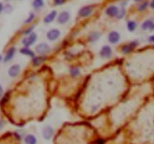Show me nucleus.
<instances>
[{"instance_id": "4468645a", "label": "nucleus", "mask_w": 154, "mask_h": 144, "mask_svg": "<svg viewBox=\"0 0 154 144\" xmlns=\"http://www.w3.org/2000/svg\"><path fill=\"white\" fill-rule=\"evenodd\" d=\"M101 36H102V34L99 32H90V33L89 34L87 40H88V42L90 43V44H94V43L97 42L98 40L100 39Z\"/></svg>"}, {"instance_id": "9b49d317", "label": "nucleus", "mask_w": 154, "mask_h": 144, "mask_svg": "<svg viewBox=\"0 0 154 144\" xmlns=\"http://www.w3.org/2000/svg\"><path fill=\"white\" fill-rule=\"evenodd\" d=\"M54 133V128L50 126H44L43 128V131H42V134H43V137L45 140H50L51 137H53Z\"/></svg>"}, {"instance_id": "393cba45", "label": "nucleus", "mask_w": 154, "mask_h": 144, "mask_svg": "<svg viewBox=\"0 0 154 144\" xmlns=\"http://www.w3.org/2000/svg\"><path fill=\"white\" fill-rule=\"evenodd\" d=\"M34 28H35V26H29V28H27L26 29L24 30V31H23V34H25L26 36L29 35V34H30L33 32V30H34Z\"/></svg>"}, {"instance_id": "a878e982", "label": "nucleus", "mask_w": 154, "mask_h": 144, "mask_svg": "<svg viewBox=\"0 0 154 144\" xmlns=\"http://www.w3.org/2000/svg\"><path fill=\"white\" fill-rule=\"evenodd\" d=\"M12 10H13V8H12V6L11 5L8 4L6 5L4 7V11L5 12V13H7V14H10L11 12L12 11Z\"/></svg>"}, {"instance_id": "6e6552de", "label": "nucleus", "mask_w": 154, "mask_h": 144, "mask_svg": "<svg viewBox=\"0 0 154 144\" xmlns=\"http://www.w3.org/2000/svg\"><path fill=\"white\" fill-rule=\"evenodd\" d=\"M20 71H21V67L19 64L15 63V64H13L12 66H11L10 68L8 69V74L11 78L14 79V78L17 77L18 75H20Z\"/></svg>"}, {"instance_id": "423d86ee", "label": "nucleus", "mask_w": 154, "mask_h": 144, "mask_svg": "<svg viewBox=\"0 0 154 144\" xmlns=\"http://www.w3.org/2000/svg\"><path fill=\"white\" fill-rule=\"evenodd\" d=\"M138 46V42L137 40H134L130 43H129L128 44H125L121 48V52L123 55H126V54L130 53L131 52L133 51L135 48Z\"/></svg>"}, {"instance_id": "1a4fd4ad", "label": "nucleus", "mask_w": 154, "mask_h": 144, "mask_svg": "<svg viewBox=\"0 0 154 144\" xmlns=\"http://www.w3.org/2000/svg\"><path fill=\"white\" fill-rule=\"evenodd\" d=\"M70 17L71 16L69 12L66 11H62L57 17V22L60 25H65L69 21Z\"/></svg>"}, {"instance_id": "c85d7f7f", "label": "nucleus", "mask_w": 154, "mask_h": 144, "mask_svg": "<svg viewBox=\"0 0 154 144\" xmlns=\"http://www.w3.org/2000/svg\"><path fill=\"white\" fill-rule=\"evenodd\" d=\"M148 40L150 42V43H154V34L153 35L150 36V38H149Z\"/></svg>"}, {"instance_id": "f8f14e48", "label": "nucleus", "mask_w": 154, "mask_h": 144, "mask_svg": "<svg viewBox=\"0 0 154 144\" xmlns=\"http://www.w3.org/2000/svg\"><path fill=\"white\" fill-rule=\"evenodd\" d=\"M17 50L16 48L14 46H12V47H10L7 50L5 53V55L4 58H3V61H4L5 63H7L8 61H11L13 59V57L15 55V53H16Z\"/></svg>"}, {"instance_id": "aec40b11", "label": "nucleus", "mask_w": 154, "mask_h": 144, "mask_svg": "<svg viewBox=\"0 0 154 144\" xmlns=\"http://www.w3.org/2000/svg\"><path fill=\"white\" fill-rule=\"evenodd\" d=\"M153 21L151 20H147L146 21H144V22L141 25V28H142L144 31H146V30H150V28H151V26H153Z\"/></svg>"}, {"instance_id": "7ed1b4c3", "label": "nucleus", "mask_w": 154, "mask_h": 144, "mask_svg": "<svg viewBox=\"0 0 154 144\" xmlns=\"http://www.w3.org/2000/svg\"><path fill=\"white\" fill-rule=\"evenodd\" d=\"M61 36V32L58 28H51L47 32V39L50 41H56Z\"/></svg>"}, {"instance_id": "412c9836", "label": "nucleus", "mask_w": 154, "mask_h": 144, "mask_svg": "<svg viewBox=\"0 0 154 144\" xmlns=\"http://www.w3.org/2000/svg\"><path fill=\"white\" fill-rule=\"evenodd\" d=\"M137 28V23L133 20H129L127 22V29L129 30V32H133L135 31Z\"/></svg>"}, {"instance_id": "20e7f679", "label": "nucleus", "mask_w": 154, "mask_h": 144, "mask_svg": "<svg viewBox=\"0 0 154 144\" xmlns=\"http://www.w3.org/2000/svg\"><path fill=\"white\" fill-rule=\"evenodd\" d=\"M94 11V8L92 5H86L80 8L78 11V16L81 18H86L90 17Z\"/></svg>"}, {"instance_id": "ddd939ff", "label": "nucleus", "mask_w": 154, "mask_h": 144, "mask_svg": "<svg viewBox=\"0 0 154 144\" xmlns=\"http://www.w3.org/2000/svg\"><path fill=\"white\" fill-rule=\"evenodd\" d=\"M46 56L45 55H38V56H34L32 57L31 60V63H32L33 67H38L40 66L42 63H43L46 60Z\"/></svg>"}, {"instance_id": "39448f33", "label": "nucleus", "mask_w": 154, "mask_h": 144, "mask_svg": "<svg viewBox=\"0 0 154 144\" xmlns=\"http://www.w3.org/2000/svg\"><path fill=\"white\" fill-rule=\"evenodd\" d=\"M113 51L112 49L110 46L104 45L101 48L100 51H99V55L101 57L104 58V59H109L112 57Z\"/></svg>"}, {"instance_id": "f3484780", "label": "nucleus", "mask_w": 154, "mask_h": 144, "mask_svg": "<svg viewBox=\"0 0 154 144\" xmlns=\"http://www.w3.org/2000/svg\"><path fill=\"white\" fill-rule=\"evenodd\" d=\"M24 142L26 144H36L37 143V139L33 134H29L25 137Z\"/></svg>"}, {"instance_id": "2f4dec72", "label": "nucleus", "mask_w": 154, "mask_h": 144, "mask_svg": "<svg viewBox=\"0 0 154 144\" xmlns=\"http://www.w3.org/2000/svg\"><path fill=\"white\" fill-rule=\"evenodd\" d=\"M3 128V122L2 120H0V130Z\"/></svg>"}, {"instance_id": "bb28decb", "label": "nucleus", "mask_w": 154, "mask_h": 144, "mask_svg": "<svg viewBox=\"0 0 154 144\" xmlns=\"http://www.w3.org/2000/svg\"><path fill=\"white\" fill-rule=\"evenodd\" d=\"M66 2V0H54V4L56 5H62Z\"/></svg>"}, {"instance_id": "c9c22d12", "label": "nucleus", "mask_w": 154, "mask_h": 144, "mask_svg": "<svg viewBox=\"0 0 154 144\" xmlns=\"http://www.w3.org/2000/svg\"><path fill=\"white\" fill-rule=\"evenodd\" d=\"M153 123H154V121H153Z\"/></svg>"}, {"instance_id": "9d476101", "label": "nucleus", "mask_w": 154, "mask_h": 144, "mask_svg": "<svg viewBox=\"0 0 154 144\" xmlns=\"http://www.w3.org/2000/svg\"><path fill=\"white\" fill-rule=\"evenodd\" d=\"M120 9L116 5H110L105 10V14L110 17H117L119 14Z\"/></svg>"}, {"instance_id": "dca6fc26", "label": "nucleus", "mask_w": 154, "mask_h": 144, "mask_svg": "<svg viewBox=\"0 0 154 144\" xmlns=\"http://www.w3.org/2000/svg\"><path fill=\"white\" fill-rule=\"evenodd\" d=\"M20 53L25 56H28L30 57H33L35 56V53L34 51L30 50L29 47H23L20 50Z\"/></svg>"}, {"instance_id": "f704fd0d", "label": "nucleus", "mask_w": 154, "mask_h": 144, "mask_svg": "<svg viewBox=\"0 0 154 144\" xmlns=\"http://www.w3.org/2000/svg\"><path fill=\"white\" fill-rule=\"evenodd\" d=\"M135 2H139V1H141V0H135Z\"/></svg>"}, {"instance_id": "c756f323", "label": "nucleus", "mask_w": 154, "mask_h": 144, "mask_svg": "<svg viewBox=\"0 0 154 144\" xmlns=\"http://www.w3.org/2000/svg\"><path fill=\"white\" fill-rule=\"evenodd\" d=\"M3 10H4V6H3V4L2 2H0V14L3 11Z\"/></svg>"}, {"instance_id": "b1692460", "label": "nucleus", "mask_w": 154, "mask_h": 144, "mask_svg": "<svg viewBox=\"0 0 154 144\" xmlns=\"http://www.w3.org/2000/svg\"><path fill=\"white\" fill-rule=\"evenodd\" d=\"M149 3L147 2H144L142 3H141L138 7V10L140 11H144L147 8V6H148Z\"/></svg>"}, {"instance_id": "cd10ccee", "label": "nucleus", "mask_w": 154, "mask_h": 144, "mask_svg": "<svg viewBox=\"0 0 154 144\" xmlns=\"http://www.w3.org/2000/svg\"><path fill=\"white\" fill-rule=\"evenodd\" d=\"M4 93V90H3V87L1 85H0V98H2V95Z\"/></svg>"}, {"instance_id": "2eb2a0df", "label": "nucleus", "mask_w": 154, "mask_h": 144, "mask_svg": "<svg viewBox=\"0 0 154 144\" xmlns=\"http://www.w3.org/2000/svg\"><path fill=\"white\" fill-rule=\"evenodd\" d=\"M56 17H57V12H56V11H50L49 14H47L46 16L44 17L43 21H44V23L46 24L51 23V22H54V20H55Z\"/></svg>"}, {"instance_id": "f257e3e1", "label": "nucleus", "mask_w": 154, "mask_h": 144, "mask_svg": "<svg viewBox=\"0 0 154 144\" xmlns=\"http://www.w3.org/2000/svg\"><path fill=\"white\" fill-rule=\"evenodd\" d=\"M37 39H38V35L37 34L33 32L29 35L24 37L21 40V43L24 47H30L34 45L35 43L37 41Z\"/></svg>"}, {"instance_id": "72a5a7b5", "label": "nucleus", "mask_w": 154, "mask_h": 144, "mask_svg": "<svg viewBox=\"0 0 154 144\" xmlns=\"http://www.w3.org/2000/svg\"><path fill=\"white\" fill-rule=\"evenodd\" d=\"M2 55H0V61H2Z\"/></svg>"}, {"instance_id": "0eeeda50", "label": "nucleus", "mask_w": 154, "mask_h": 144, "mask_svg": "<svg viewBox=\"0 0 154 144\" xmlns=\"http://www.w3.org/2000/svg\"><path fill=\"white\" fill-rule=\"evenodd\" d=\"M108 40L110 44L115 45L120 40V34L117 31H111L108 35Z\"/></svg>"}, {"instance_id": "7c9ffc66", "label": "nucleus", "mask_w": 154, "mask_h": 144, "mask_svg": "<svg viewBox=\"0 0 154 144\" xmlns=\"http://www.w3.org/2000/svg\"><path fill=\"white\" fill-rule=\"evenodd\" d=\"M150 7H151L153 9H154V0H153L151 3H150Z\"/></svg>"}, {"instance_id": "a211bd4d", "label": "nucleus", "mask_w": 154, "mask_h": 144, "mask_svg": "<svg viewBox=\"0 0 154 144\" xmlns=\"http://www.w3.org/2000/svg\"><path fill=\"white\" fill-rule=\"evenodd\" d=\"M32 7L35 10H39L42 8H43L44 5V0H33L32 1Z\"/></svg>"}, {"instance_id": "4be33fe9", "label": "nucleus", "mask_w": 154, "mask_h": 144, "mask_svg": "<svg viewBox=\"0 0 154 144\" xmlns=\"http://www.w3.org/2000/svg\"><path fill=\"white\" fill-rule=\"evenodd\" d=\"M35 17V15L34 13H30L29 15V17L26 19V20L24 21V22L26 24H29L31 23V22L34 20Z\"/></svg>"}, {"instance_id": "5701e85b", "label": "nucleus", "mask_w": 154, "mask_h": 144, "mask_svg": "<svg viewBox=\"0 0 154 144\" xmlns=\"http://www.w3.org/2000/svg\"><path fill=\"white\" fill-rule=\"evenodd\" d=\"M125 15H126V9H125V8H121V9L119 11V14L117 18L118 20H121V19L124 17Z\"/></svg>"}, {"instance_id": "6ab92c4d", "label": "nucleus", "mask_w": 154, "mask_h": 144, "mask_svg": "<svg viewBox=\"0 0 154 144\" xmlns=\"http://www.w3.org/2000/svg\"><path fill=\"white\" fill-rule=\"evenodd\" d=\"M70 75L72 77H78V75H80V69L78 67H72L69 70Z\"/></svg>"}, {"instance_id": "f03ea898", "label": "nucleus", "mask_w": 154, "mask_h": 144, "mask_svg": "<svg viewBox=\"0 0 154 144\" xmlns=\"http://www.w3.org/2000/svg\"><path fill=\"white\" fill-rule=\"evenodd\" d=\"M35 51L38 55H46L51 52V47L47 43H41L36 46Z\"/></svg>"}, {"instance_id": "473e14b6", "label": "nucleus", "mask_w": 154, "mask_h": 144, "mask_svg": "<svg viewBox=\"0 0 154 144\" xmlns=\"http://www.w3.org/2000/svg\"><path fill=\"white\" fill-rule=\"evenodd\" d=\"M150 31H153V30H154V23L153 24V26H151V28H150Z\"/></svg>"}]
</instances>
